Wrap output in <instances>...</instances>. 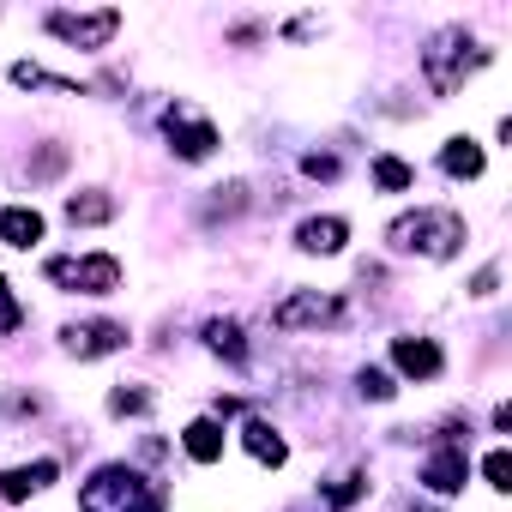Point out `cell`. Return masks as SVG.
Returning a JSON list of instances; mask_svg holds the SVG:
<instances>
[{
    "instance_id": "6da1fadb",
    "label": "cell",
    "mask_w": 512,
    "mask_h": 512,
    "mask_svg": "<svg viewBox=\"0 0 512 512\" xmlns=\"http://www.w3.org/2000/svg\"><path fill=\"white\" fill-rule=\"evenodd\" d=\"M464 241V223L452 211H416V217H398L392 223V247L398 253H428V260H452Z\"/></svg>"
},
{
    "instance_id": "7a4b0ae2",
    "label": "cell",
    "mask_w": 512,
    "mask_h": 512,
    "mask_svg": "<svg viewBox=\"0 0 512 512\" xmlns=\"http://www.w3.org/2000/svg\"><path fill=\"white\" fill-rule=\"evenodd\" d=\"M488 55L482 49H470V37L464 31H446L434 49H428V79H434V91H458L464 85V73L470 67H482Z\"/></svg>"
},
{
    "instance_id": "3957f363",
    "label": "cell",
    "mask_w": 512,
    "mask_h": 512,
    "mask_svg": "<svg viewBox=\"0 0 512 512\" xmlns=\"http://www.w3.org/2000/svg\"><path fill=\"white\" fill-rule=\"evenodd\" d=\"M49 278L67 284V290H85V296H109V290H121V260H109V253H91V260H49Z\"/></svg>"
},
{
    "instance_id": "277c9868",
    "label": "cell",
    "mask_w": 512,
    "mask_h": 512,
    "mask_svg": "<svg viewBox=\"0 0 512 512\" xmlns=\"http://www.w3.org/2000/svg\"><path fill=\"white\" fill-rule=\"evenodd\" d=\"M49 31L73 49H103L121 31V13H109V7L103 13H49Z\"/></svg>"
},
{
    "instance_id": "5b68a950",
    "label": "cell",
    "mask_w": 512,
    "mask_h": 512,
    "mask_svg": "<svg viewBox=\"0 0 512 512\" xmlns=\"http://www.w3.org/2000/svg\"><path fill=\"white\" fill-rule=\"evenodd\" d=\"M139 494H145V482H139L133 470L109 464V470H97V476H91V488H85V512H127Z\"/></svg>"
},
{
    "instance_id": "8992f818",
    "label": "cell",
    "mask_w": 512,
    "mask_h": 512,
    "mask_svg": "<svg viewBox=\"0 0 512 512\" xmlns=\"http://www.w3.org/2000/svg\"><path fill=\"white\" fill-rule=\"evenodd\" d=\"M338 320H344V308H338L332 296H320V290H302V296L278 302V314H272V326H278V332H302V326H338Z\"/></svg>"
},
{
    "instance_id": "52a82bcc",
    "label": "cell",
    "mask_w": 512,
    "mask_h": 512,
    "mask_svg": "<svg viewBox=\"0 0 512 512\" xmlns=\"http://www.w3.org/2000/svg\"><path fill=\"white\" fill-rule=\"evenodd\" d=\"M163 127H169V139H175V151H181V157H211V145H217L211 121H193L187 109H169V115H163Z\"/></svg>"
},
{
    "instance_id": "ba28073f",
    "label": "cell",
    "mask_w": 512,
    "mask_h": 512,
    "mask_svg": "<svg viewBox=\"0 0 512 512\" xmlns=\"http://www.w3.org/2000/svg\"><path fill=\"white\" fill-rule=\"evenodd\" d=\"M121 344H127V332H121V326H109V320L67 326V350H73V356H109V350H121Z\"/></svg>"
},
{
    "instance_id": "9c48e42d",
    "label": "cell",
    "mask_w": 512,
    "mask_h": 512,
    "mask_svg": "<svg viewBox=\"0 0 512 512\" xmlns=\"http://www.w3.org/2000/svg\"><path fill=\"white\" fill-rule=\"evenodd\" d=\"M464 476H470V464H464V452H458V446H446V452H434V458L422 464V482H428L434 494H458V488H464Z\"/></svg>"
},
{
    "instance_id": "30bf717a",
    "label": "cell",
    "mask_w": 512,
    "mask_h": 512,
    "mask_svg": "<svg viewBox=\"0 0 512 512\" xmlns=\"http://www.w3.org/2000/svg\"><path fill=\"white\" fill-rule=\"evenodd\" d=\"M392 362H398L410 380H434V374H440V350H434L428 338H398V344H392Z\"/></svg>"
},
{
    "instance_id": "8fae6325",
    "label": "cell",
    "mask_w": 512,
    "mask_h": 512,
    "mask_svg": "<svg viewBox=\"0 0 512 512\" xmlns=\"http://www.w3.org/2000/svg\"><path fill=\"white\" fill-rule=\"evenodd\" d=\"M0 241H7V247H37L43 241V217L31 205H7V211H0Z\"/></svg>"
},
{
    "instance_id": "7c38bea8",
    "label": "cell",
    "mask_w": 512,
    "mask_h": 512,
    "mask_svg": "<svg viewBox=\"0 0 512 512\" xmlns=\"http://www.w3.org/2000/svg\"><path fill=\"white\" fill-rule=\"evenodd\" d=\"M55 482V464L49 458H37V464H19V470H7V476H0V494H7V500H31L37 488H49Z\"/></svg>"
},
{
    "instance_id": "4fadbf2b",
    "label": "cell",
    "mask_w": 512,
    "mask_h": 512,
    "mask_svg": "<svg viewBox=\"0 0 512 512\" xmlns=\"http://www.w3.org/2000/svg\"><path fill=\"white\" fill-rule=\"evenodd\" d=\"M241 446H247L253 458H260V464H272V470H278V464L290 458V446L278 440V428H272V422H260V416H253V422L241 428Z\"/></svg>"
},
{
    "instance_id": "5bb4252c",
    "label": "cell",
    "mask_w": 512,
    "mask_h": 512,
    "mask_svg": "<svg viewBox=\"0 0 512 512\" xmlns=\"http://www.w3.org/2000/svg\"><path fill=\"white\" fill-rule=\"evenodd\" d=\"M344 235H350V223H344V217H308V223L296 229V241H302L308 253H338V247H344Z\"/></svg>"
},
{
    "instance_id": "9a60e30c",
    "label": "cell",
    "mask_w": 512,
    "mask_h": 512,
    "mask_svg": "<svg viewBox=\"0 0 512 512\" xmlns=\"http://www.w3.org/2000/svg\"><path fill=\"white\" fill-rule=\"evenodd\" d=\"M440 163H446V175H458V181H476V175H482V145H470V139H446Z\"/></svg>"
},
{
    "instance_id": "2e32d148",
    "label": "cell",
    "mask_w": 512,
    "mask_h": 512,
    "mask_svg": "<svg viewBox=\"0 0 512 512\" xmlns=\"http://www.w3.org/2000/svg\"><path fill=\"white\" fill-rule=\"evenodd\" d=\"M187 458H193V464H217V458H223V428H217L211 416L187 428Z\"/></svg>"
},
{
    "instance_id": "e0dca14e",
    "label": "cell",
    "mask_w": 512,
    "mask_h": 512,
    "mask_svg": "<svg viewBox=\"0 0 512 512\" xmlns=\"http://www.w3.org/2000/svg\"><path fill=\"white\" fill-rule=\"evenodd\" d=\"M67 217H73V223H109V217H115V199H109V193H73V199H67Z\"/></svg>"
},
{
    "instance_id": "ac0fdd59",
    "label": "cell",
    "mask_w": 512,
    "mask_h": 512,
    "mask_svg": "<svg viewBox=\"0 0 512 512\" xmlns=\"http://www.w3.org/2000/svg\"><path fill=\"white\" fill-rule=\"evenodd\" d=\"M205 338H211V350H217V356L241 362V326H235V320H211V326H205Z\"/></svg>"
},
{
    "instance_id": "d6986e66",
    "label": "cell",
    "mask_w": 512,
    "mask_h": 512,
    "mask_svg": "<svg viewBox=\"0 0 512 512\" xmlns=\"http://www.w3.org/2000/svg\"><path fill=\"white\" fill-rule=\"evenodd\" d=\"M374 181H380L386 193H404L416 175H410V163H398V157H380V163H374Z\"/></svg>"
},
{
    "instance_id": "ffe728a7",
    "label": "cell",
    "mask_w": 512,
    "mask_h": 512,
    "mask_svg": "<svg viewBox=\"0 0 512 512\" xmlns=\"http://www.w3.org/2000/svg\"><path fill=\"white\" fill-rule=\"evenodd\" d=\"M109 410H115V416H139V410H151V392H139V386H115V392H109Z\"/></svg>"
},
{
    "instance_id": "44dd1931",
    "label": "cell",
    "mask_w": 512,
    "mask_h": 512,
    "mask_svg": "<svg viewBox=\"0 0 512 512\" xmlns=\"http://www.w3.org/2000/svg\"><path fill=\"white\" fill-rule=\"evenodd\" d=\"M482 476H488V488H512V452H488Z\"/></svg>"
},
{
    "instance_id": "7402d4cb",
    "label": "cell",
    "mask_w": 512,
    "mask_h": 512,
    "mask_svg": "<svg viewBox=\"0 0 512 512\" xmlns=\"http://www.w3.org/2000/svg\"><path fill=\"white\" fill-rule=\"evenodd\" d=\"M362 488H368L362 476H344V482H332V488H326V500H332V506H350V500H362Z\"/></svg>"
},
{
    "instance_id": "603a6c76",
    "label": "cell",
    "mask_w": 512,
    "mask_h": 512,
    "mask_svg": "<svg viewBox=\"0 0 512 512\" xmlns=\"http://www.w3.org/2000/svg\"><path fill=\"white\" fill-rule=\"evenodd\" d=\"M7 332H19V302H13L7 278H0V338H7Z\"/></svg>"
},
{
    "instance_id": "cb8c5ba5",
    "label": "cell",
    "mask_w": 512,
    "mask_h": 512,
    "mask_svg": "<svg viewBox=\"0 0 512 512\" xmlns=\"http://www.w3.org/2000/svg\"><path fill=\"white\" fill-rule=\"evenodd\" d=\"M362 392H368V398H392L398 386H392V374H380V368H362Z\"/></svg>"
},
{
    "instance_id": "d4e9b609",
    "label": "cell",
    "mask_w": 512,
    "mask_h": 512,
    "mask_svg": "<svg viewBox=\"0 0 512 512\" xmlns=\"http://www.w3.org/2000/svg\"><path fill=\"white\" fill-rule=\"evenodd\" d=\"M302 169H308V175H320V181H332V175H338V163H332V157H308Z\"/></svg>"
},
{
    "instance_id": "484cf974",
    "label": "cell",
    "mask_w": 512,
    "mask_h": 512,
    "mask_svg": "<svg viewBox=\"0 0 512 512\" xmlns=\"http://www.w3.org/2000/svg\"><path fill=\"white\" fill-rule=\"evenodd\" d=\"M127 512H163V494H157V488H145V494H139Z\"/></svg>"
}]
</instances>
